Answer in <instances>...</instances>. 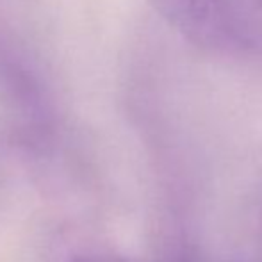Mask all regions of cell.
<instances>
[{
	"label": "cell",
	"instance_id": "3",
	"mask_svg": "<svg viewBox=\"0 0 262 262\" xmlns=\"http://www.w3.org/2000/svg\"><path fill=\"white\" fill-rule=\"evenodd\" d=\"M255 11H257V16H253L255 18V21H257V25H259V29H260V34H262V0H255Z\"/></svg>",
	"mask_w": 262,
	"mask_h": 262
},
{
	"label": "cell",
	"instance_id": "2",
	"mask_svg": "<svg viewBox=\"0 0 262 262\" xmlns=\"http://www.w3.org/2000/svg\"><path fill=\"white\" fill-rule=\"evenodd\" d=\"M161 18L205 52L248 55L262 49L253 14L235 0H150Z\"/></svg>",
	"mask_w": 262,
	"mask_h": 262
},
{
	"label": "cell",
	"instance_id": "1",
	"mask_svg": "<svg viewBox=\"0 0 262 262\" xmlns=\"http://www.w3.org/2000/svg\"><path fill=\"white\" fill-rule=\"evenodd\" d=\"M0 107L20 141L39 145L54 132L57 111L45 62L24 34L7 25H0Z\"/></svg>",
	"mask_w": 262,
	"mask_h": 262
}]
</instances>
